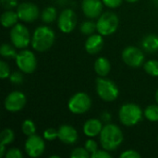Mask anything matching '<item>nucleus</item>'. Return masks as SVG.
<instances>
[{
	"instance_id": "nucleus-22",
	"label": "nucleus",
	"mask_w": 158,
	"mask_h": 158,
	"mask_svg": "<svg viewBox=\"0 0 158 158\" xmlns=\"http://www.w3.org/2000/svg\"><path fill=\"white\" fill-rule=\"evenodd\" d=\"M0 54L3 57H6V58H16L18 55L15 48L8 44H2L0 48Z\"/></svg>"
},
{
	"instance_id": "nucleus-8",
	"label": "nucleus",
	"mask_w": 158,
	"mask_h": 158,
	"mask_svg": "<svg viewBox=\"0 0 158 158\" xmlns=\"http://www.w3.org/2000/svg\"><path fill=\"white\" fill-rule=\"evenodd\" d=\"M16 62L18 68L24 73H32L37 67L34 54L30 50H22L17 55Z\"/></svg>"
},
{
	"instance_id": "nucleus-31",
	"label": "nucleus",
	"mask_w": 158,
	"mask_h": 158,
	"mask_svg": "<svg viewBox=\"0 0 158 158\" xmlns=\"http://www.w3.org/2000/svg\"><path fill=\"white\" fill-rule=\"evenodd\" d=\"M85 149L90 153V155L95 153L98 149H97V143L96 142H94V140H88L85 143Z\"/></svg>"
},
{
	"instance_id": "nucleus-9",
	"label": "nucleus",
	"mask_w": 158,
	"mask_h": 158,
	"mask_svg": "<svg viewBox=\"0 0 158 158\" xmlns=\"http://www.w3.org/2000/svg\"><path fill=\"white\" fill-rule=\"evenodd\" d=\"M122 59L130 67L138 68L144 61V55L141 49L135 46H128L122 52Z\"/></svg>"
},
{
	"instance_id": "nucleus-27",
	"label": "nucleus",
	"mask_w": 158,
	"mask_h": 158,
	"mask_svg": "<svg viewBox=\"0 0 158 158\" xmlns=\"http://www.w3.org/2000/svg\"><path fill=\"white\" fill-rule=\"evenodd\" d=\"M0 138H1V143L3 145H7L9 143H11L14 141V132L12 130L10 129H5L1 134H0Z\"/></svg>"
},
{
	"instance_id": "nucleus-21",
	"label": "nucleus",
	"mask_w": 158,
	"mask_h": 158,
	"mask_svg": "<svg viewBox=\"0 0 158 158\" xmlns=\"http://www.w3.org/2000/svg\"><path fill=\"white\" fill-rule=\"evenodd\" d=\"M56 9L53 6H48L44 8L42 12V20L45 23H51L56 19Z\"/></svg>"
},
{
	"instance_id": "nucleus-15",
	"label": "nucleus",
	"mask_w": 158,
	"mask_h": 158,
	"mask_svg": "<svg viewBox=\"0 0 158 158\" xmlns=\"http://www.w3.org/2000/svg\"><path fill=\"white\" fill-rule=\"evenodd\" d=\"M58 139L65 144L71 145L78 140L77 131L69 125H62L58 129Z\"/></svg>"
},
{
	"instance_id": "nucleus-1",
	"label": "nucleus",
	"mask_w": 158,
	"mask_h": 158,
	"mask_svg": "<svg viewBox=\"0 0 158 158\" xmlns=\"http://www.w3.org/2000/svg\"><path fill=\"white\" fill-rule=\"evenodd\" d=\"M123 142V133L115 124H107L103 127L100 133V143L104 150L114 151Z\"/></svg>"
},
{
	"instance_id": "nucleus-26",
	"label": "nucleus",
	"mask_w": 158,
	"mask_h": 158,
	"mask_svg": "<svg viewBox=\"0 0 158 158\" xmlns=\"http://www.w3.org/2000/svg\"><path fill=\"white\" fill-rule=\"evenodd\" d=\"M144 70L151 76H158V61L157 60H148L144 64Z\"/></svg>"
},
{
	"instance_id": "nucleus-7",
	"label": "nucleus",
	"mask_w": 158,
	"mask_h": 158,
	"mask_svg": "<svg viewBox=\"0 0 158 158\" xmlns=\"http://www.w3.org/2000/svg\"><path fill=\"white\" fill-rule=\"evenodd\" d=\"M10 39L13 45L17 48H26L31 42L30 32L22 24H16L12 27Z\"/></svg>"
},
{
	"instance_id": "nucleus-29",
	"label": "nucleus",
	"mask_w": 158,
	"mask_h": 158,
	"mask_svg": "<svg viewBox=\"0 0 158 158\" xmlns=\"http://www.w3.org/2000/svg\"><path fill=\"white\" fill-rule=\"evenodd\" d=\"M44 138L47 141H54L58 138V131H56L53 128H48L44 131Z\"/></svg>"
},
{
	"instance_id": "nucleus-36",
	"label": "nucleus",
	"mask_w": 158,
	"mask_h": 158,
	"mask_svg": "<svg viewBox=\"0 0 158 158\" xmlns=\"http://www.w3.org/2000/svg\"><path fill=\"white\" fill-rule=\"evenodd\" d=\"M104 5L110 8H117L122 4V0H102Z\"/></svg>"
},
{
	"instance_id": "nucleus-19",
	"label": "nucleus",
	"mask_w": 158,
	"mask_h": 158,
	"mask_svg": "<svg viewBox=\"0 0 158 158\" xmlns=\"http://www.w3.org/2000/svg\"><path fill=\"white\" fill-rule=\"evenodd\" d=\"M142 47L149 53L158 51V36L156 34L146 35L142 41Z\"/></svg>"
},
{
	"instance_id": "nucleus-12",
	"label": "nucleus",
	"mask_w": 158,
	"mask_h": 158,
	"mask_svg": "<svg viewBox=\"0 0 158 158\" xmlns=\"http://www.w3.org/2000/svg\"><path fill=\"white\" fill-rule=\"evenodd\" d=\"M26 104V96L21 92L10 93L5 100V108L9 112H18L21 110Z\"/></svg>"
},
{
	"instance_id": "nucleus-10",
	"label": "nucleus",
	"mask_w": 158,
	"mask_h": 158,
	"mask_svg": "<svg viewBox=\"0 0 158 158\" xmlns=\"http://www.w3.org/2000/svg\"><path fill=\"white\" fill-rule=\"evenodd\" d=\"M44 142L40 136L36 134L28 136V139L25 143V151L29 156L38 157L42 156V154L44 151Z\"/></svg>"
},
{
	"instance_id": "nucleus-37",
	"label": "nucleus",
	"mask_w": 158,
	"mask_h": 158,
	"mask_svg": "<svg viewBox=\"0 0 158 158\" xmlns=\"http://www.w3.org/2000/svg\"><path fill=\"white\" fill-rule=\"evenodd\" d=\"M92 158H110L111 155L107 153V151H103V150H97L95 153L91 155Z\"/></svg>"
},
{
	"instance_id": "nucleus-13",
	"label": "nucleus",
	"mask_w": 158,
	"mask_h": 158,
	"mask_svg": "<svg viewBox=\"0 0 158 158\" xmlns=\"http://www.w3.org/2000/svg\"><path fill=\"white\" fill-rule=\"evenodd\" d=\"M17 13L19 15V19L25 22H32L34 21L39 15V9L37 6L32 3L25 2L19 5L17 8Z\"/></svg>"
},
{
	"instance_id": "nucleus-40",
	"label": "nucleus",
	"mask_w": 158,
	"mask_h": 158,
	"mask_svg": "<svg viewBox=\"0 0 158 158\" xmlns=\"http://www.w3.org/2000/svg\"><path fill=\"white\" fill-rule=\"evenodd\" d=\"M156 102H157L158 104V90L156 91Z\"/></svg>"
},
{
	"instance_id": "nucleus-28",
	"label": "nucleus",
	"mask_w": 158,
	"mask_h": 158,
	"mask_svg": "<svg viewBox=\"0 0 158 158\" xmlns=\"http://www.w3.org/2000/svg\"><path fill=\"white\" fill-rule=\"evenodd\" d=\"M70 156L71 158H88L89 156H91V155L85 148L78 147L72 151Z\"/></svg>"
},
{
	"instance_id": "nucleus-5",
	"label": "nucleus",
	"mask_w": 158,
	"mask_h": 158,
	"mask_svg": "<svg viewBox=\"0 0 158 158\" xmlns=\"http://www.w3.org/2000/svg\"><path fill=\"white\" fill-rule=\"evenodd\" d=\"M96 92L100 98L106 102L115 101L119 94L118 88L115 82L105 78H98L96 80Z\"/></svg>"
},
{
	"instance_id": "nucleus-41",
	"label": "nucleus",
	"mask_w": 158,
	"mask_h": 158,
	"mask_svg": "<svg viewBox=\"0 0 158 158\" xmlns=\"http://www.w3.org/2000/svg\"><path fill=\"white\" fill-rule=\"evenodd\" d=\"M50 158H59V156H51Z\"/></svg>"
},
{
	"instance_id": "nucleus-18",
	"label": "nucleus",
	"mask_w": 158,
	"mask_h": 158,
	"mask_svg": "<svg viewBox=\"0 0 158 158\" xmlns=\"http://www.w3.org/2000/svg\"><path fill=\"white\" fill-rule=\"evenodd\" d=\"M111 69V64L109 60L106 57H99L94 62V70L95 72L101 76L105 77L106 76Z\"/></svg>"
},
{
	"instance_id": "nucleus-30",
	"label": "nucleus",
	"mask_w": 158,
	"mask_h": 158,
	"mask_svg": "<svg viewBox=\"0 0 158 158\" xmlns=\"http://www.w3.org/2000/svg\"><path fill=\"white\" fill-rule=\"evenodd\" d=\"M10 73V69L8 65L5 62V61H1L0 62V78L1 79H6L7 77H9Z\"/></svg>"
},
{
	"instance_id": "nucleus-32",
	"label": "nucleus",
	"mask_w": 158,
	"mask_h": 158,
	"mask_svg": "<svg viewBox=\"0 0 158 158\" xmlns=\"http://www.w3.org/2000/svg\"><path fill=\"white\" fill-rule=\"evenodd\" d=\"M9 79L13 84H20L23 81V76L20 72H13L9 76Z\"/></svg>"
},
{
	"instance_id": "nucleus-14",
	"label": "nucleus",
	"mask_w": 158,
	"mask_h": 158,
	"mask_svg": "<svg viewBox=\"0 0 158 158\" xmlns=\"http://www.w3.org/2000/svg\"><path fill=\"white\" fill-rule=\"evenodd\" d=\"M84 15L90 19L98 18L103 10V1L101 0H83L81 4Z\"/></svg>"
},
{
	"instance_id": "nucleus-38",
	"label": "nucleus",
	"mask_w": 158,
	"mask_h": 158,
	"mask_svg": "<svg viewBox=\"0 0 158 158\" xmlns=\"http://www.w3.org/2000/svg\"><path fill=\"white\" fill-rule=\"evenodd\" d=\"M5 146H6V145L0 144V156H1V157H3L4 155H5Z\"/></svg>"
},
{
	"instance_id": "nucleus-6",
	"label": "nucleus",
	"mask_w": 158,
	"mask_h": 158,
	"mask_svg": "<svg viewBox=\"0 0 158 158\" xmlns=\"http://www.w3.org/2000/svg\"><path fill=\"white\" fill-rule=\"evenodd\" d=\"M92 106L90 96L85 93H77L70 97L68 103L69 111L73 114H83L87 112Z\"/></svg>"
},
{
	"instance_id": "nucleus-17",
	"label": "nucleus",
	"mask_w": 158,
	"mask_h": 158,
	"mask_svg": "<svg viewBox=\"0 0 158 158\" xmlns=\"http://www.w3.org/2000/svg\"><path fill=\"white\" fill-rule=\"evenodd\" d=\"M103 129L102 122L96 118L88 119L83 125V132L88 137H95L101 133Z\"/></svg>"
},
{
	"instance_id": "nucleus-16",
	"label": "nucleus",
	"mask_w": 158,
	"mask_h": 158,
	"mask_svg": "<svg viewBox=\"0 0 158 158\" xmlns=\"http://www.w3.org/2000/svg\"><path fill=\"white\" fill-rule=\"evenodd\" d=\"M103 46H104V40L100 33L89 35V37L85 43L86 52L91 55H94V54H97L98 52H100L102 50Z\"/></svg>"
},
{
	"instance_id": "nucleus-20",
	"label": "nucleus",
	"mask_w": 158,
	"mask_h": 158,
	"mask_svg": "<svg viewBox=\"0 0 158 158\" xmlns=\"http://www.w3.org/2000/svg\"><path fill=\"white\" fill-rule=\"evenodd\" d=\"M19 19V18L17 12H14L12 10H6L1 16V23L5 28H8L14 26Z\"/></svg>"
},
{
	"instance_id": "nucleus-34",
	"label": "nucleus",
	"mask_w": 158,
	"mask_h": 158,
	"mask_svg": "<svg viewBox=\"0 0 158 158\" xmlns=\"http://www.w3.org/2000/svg\"><path fill=\"white\" fill-rule=\"evenodd\" d=\"M121 158H140L141 155L134 150H127L120 155Z\"/></svg>"
},
{
	"instance_id": "nucleus-25",
	"label": "nucleus",
	"mask_w": 158,
	"mask_h": 158,
	"mask_svg": "<svg viewBox=\"0 0 158 158\" xmlns=\"http://www.w3.org/2000/svg\"><path fill=\"white\" fill-rule=\"evenodd\" d=\"M80 29H81V31L83 34H85V35H92V34H94L95 30H97V26H96V23H94V21L88 20V21H84L81 25Z\"/></svg>"
},
{
	"instance_id": "nucleus-23",
	"label": "nucleus",
	"mask_w": 158,
	"mask_h": 158,
	"mask_svg": "<svg viewBox=\"0 0 158 158\" xmlns=\"http://www.w3.org/2000/svg\"><path fill=\"white\" fill-rule=\"evenodd\" d=\"M144 116L148 120L152 122L158 121V106L151 105L147 106L144 110Z\"/></svg>"
},
{
	"instance_id": "nucleus-24",
	"label": "nucleus",
	"mask_w": 158,
	"mask_h": 158,
	"mask_svg": "<svg viewBox=\"0 0 158 158\" xmlns=\"http://www.w3.org/2000/svg\"><path fill=\"white\" fill-rule=\"evenodd\" d=\"M21 131L26 136H31V135L35 134V131H36L35 124L33 123L32 120L26 119L23 121V123L21 125Z\"/></svg>"
},
{
	"instance_id": "nucleus-4",
	"label": "nucleus",
	"mask_w": 158,
	"mask_h": 158,
	"mask_svg": "<svg viewBox=\"0 0 158 158\" xmlns=\"http://www.w3.org/2000/svg\"><path fill=\"white\" fill-rule=\"evenodd\" d=\"M118 18L113 12H105L96 22L97 31L104 36H108L116 32L118 28Z\"/></svg>"
},
{
	"instance_id": "nucleus-35",
	"label": "nucleus",
	"mask_w": 158,
	"mask_h": 158,
	"mask_svg": "<svg viewBox=\"0 0 158 158\" xmlns=\"http://www.w3.org/2000/svg\"><path fill=\"white\" fill-rule=\"evenodd\" d=\"M1 4L5 9L10 10L17 6L18 1L17 0H1Z\"/></svg>"
},
{
	"instance_id": "nucleus-39",
	"label": "nucleus",
	"mask_w": 158,
	"mask_h": 158,
	"mask_svg": "<svg viewBox=\"0 0 158 158\" xmlns=\"http://www.w3.org/2000/svg\"><path fill=\"white\" fill-rule=\"evenodd\" d=\"M127 2H129V3H135V2H137L138 0H126Z\"/></svg>"
},
{
	"instance_id": "nucleus-2",
	"label": "nucleus",
	"mask_w": 158,
	"mask_h": 158,
	"mask_svg": "<svg viewBox=\"0 0 158 158\" xmlns=\"http://www.w3.org/2000/svg\"><path fill=\"white\" fill-rule=\"evenodd\" d=\"M55 38V32L52 29L47 26H40L33 32L31 45L34 50L44 52L53 45Z\"/></svg>"
},
{
	"instance_id": "nucleus-3",
	"label": "nucleus",
	"mask_w": 158,
	"mask_h": 158,
	"mask_svg": "<svg viewBox=\"0 0 158 158\" xmlns=\"http://www.w3.org/2000/svg\"><path fill=\"white\" fill-rule=\"evenodd\" d=\"M119 120L125 126H134L141 119L143 112L141 107L132 103L123 105L119 109Z\"/></svg>"
},
{
	"instance_id": "nucleus-33",
	"label": "nucleus",
	"mask_w": 158,
	"mask_h": 158,
	"mask_svg": "<svg viewBox=\"0 0 158 158\" xmlns=\"http://www.w3.org/2000/svg\"><path fill=\"white\" fill-rule=\"evenodd\" d=\"M22 153L18 148H12L6 154V158H22Z\"/></svg>"
},
{
	"instance_id": "nucleus-11",
	"label": "nucleus",
	"mask_w": 158,
	"mask_h": 158,
	"mask_svg": "<svg viewBox=\"0 0 158 158\" xmlns=\"http://www.w3.org/2000/svg\"><path fill=\"white\" fill-rule=\"evenodd\" d=\"M77 23L76 14L72 9H65L63 10L58 18V28L64 33L71 32Z\"/></svg>"
}]
</instances>
